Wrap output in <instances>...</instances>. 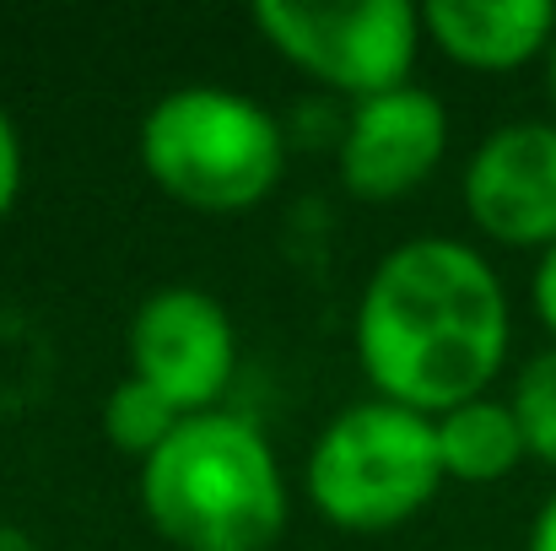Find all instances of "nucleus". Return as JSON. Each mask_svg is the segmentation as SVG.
Wrapping results in <instances>:
<instances>
[{
  "label": "nucleus",
  "mask_w": 556,
  "mask_h": 551,
  "mask_svg": "<svg viewBox=\"0 0 556 551\" xmlns=\"http://www.w3.org/2000/svg\"><path fill=\"white\" fill-rule=\"evenodd\" d=\"M421 33L438 38L443 54L476 71H514L546 54L556 33L552 0H427Z\"/></svg>",
  "instance_id": "9"
},
{
  "label": "nucleus",
  "mask_w": 556,
  "mask_h": 551,
  "mask_svg": "<svg viewBox=\"0 0 556 551\" xmlns=\"http://www.w3.org/2000/svg\"><path fill=\"white\" fill-rule=\"evenodd\" d=\"M185 422V411L168 400V395H157L147 378H119L114 389H109V405H103V427H109V438H114V449H125V454H157L163 443H168V433Z\"/></svg>",
  "instance_id": "11"
},
{
  "label": "nucleus",
  "mask_w": 556,
  "mask_h": 551,
  "mask_svg": "<svg viewBox=\"0 0 556 551\" xmlns=\"http://www.w3.org/2000/svg\"><path fill=\"white\" fill-rule=\"evenodd\" d=\"M508 405L525 433V449L556 465V347H541L535 358H525V367L514 373Z\"/></svg>",
  "instance_id": "12"
},
{
  "label": "nucleus",
  "mask_w": 556,
  "mask_h": 551,
  "mask_svg": "<svg viewBox=\"0 0 556 551\" xmlns=\"http://www.w3.org/2000/svg\"><path fill=\"white\" fill-rule=\"evenodd\" d=\"M530 292H535V314L546 320V330L556 336V243L552 249H541V265H535Z\"/></svg>",
  "instance_id": "14"
},
{
  "label": "nucleus",
  "mask_w": 556,
  "mask_h": 551,
  "mask_svg": "<svg viewBox=\"0 0 556 551\" xmlns=\"http://www.w3.org/2000/svg\"><path fill=\"white\" fill-rule=\"evenodd\" d=\"M357 358L383 400L421 416L476 400L508 358L503 276L443 233L394 243L357 303Z\"/></svg>",
  "instance_id": "1"
},
{
  "label": "nucleus",
  "mask_w": 556,
  "mask_h": 551,
  "mask_svg": "<svg viewBox=\"0 0 556 551\" xmlns=\"http://www.w3.org/2000/svg\"><path fill=\"white\" fill-rule=\"evenodd\" d=\"M465 211L503 243H556V120H508L465 163Z\"/></svg>",
  "instance_id": "7"
},
{
  "label": "nucleus",
  "mask_w": 556,
  "mask_h": 551,
  "mask_svg": "<svg viewBox=\"0 0 556 551\" xmlns=\"http://www.w3.org/2000/svg\"><path fill=\"white\" fill-rule=\"evenodd\" d=\"M147 519L185 551H270L287 530V481L265 433L238 411H194L141 460Z\"/></svg>",
  "instance_id": "2"
},
{
  "label": "nucleus",
  "mask_w": 556,
  "mask_h": 551,
  "mask_svg": "<svg viewBox=\"0 0 556 551\" xmlns=\"http://www.w3.org/2000/svg\"><path fill=\"white\" fill-rule=\"evenodd\" d=\"M432 427H438L443 476H454V481H503L530 454L525 433L514 422V405L492 400V395H476V400L432 416Z\"/></svg>",
  "instance_id": "10"
},
{
  "label": "nucleus",
  "mask_w": 556,
  "mask_h": 551,
  "mask_svg": "<svg viewBox=\"0 0 556 551\" xmlns=\"http://www.w3.org/2000/svg\"><path fill=\"white\" fill-rule=\"evenodd\" d=\"M443 481L432 416L383 395L352 400L308 449V498L341 530H394Z\"/></svg>",
  "instance_id": "4"
},
{
  "label": "nucleus",
  "mask_w": 556,
  "mask_h": 551,
  "mask_svg": "<svg viewBox=\"0 0 556 551\" xmlns=\"http://www.w3.org/2000/svg\"><path fill=\"white\" fill-rule=\"evenodd\" d=\"M525 551H556V492L541 503V514H535V525H530Z\"/></svg>",
  "instance_id": "15"
},
{
  "label": "nucleus",
  "mask_w": 556,
  "mask_h": 551,
  "mask_svg": "<svg viewBox=\"0 0 556 551\" xmlns=\"http://www.w3.org/2000/svg\"><path fill=\"white\" fill-rule=\"evenodd\" d=\"M249 16L292 65L352 98L400 87L421 43V11L410 0H357V5L254 0Z\"/></svg>",
  "instance_id": "5"
},
{
  "label": "nucleus",
  "mask_w": 556,
  "mask_h": 551,
  "mask_svg": "<svg viewBox=\"0 0 556 551\" xmlns=\"http://www.w3.org/2000/svg\"><path fill=\"white\" fill-rule=\"evenodd\" d=\"M141 163L185 205L243 211L276 189L287 136L260 98L216 82H185L147 109Z\"/></svg>",
  "instance_id": "3"
},
{
  "label": "nucleus",
  "mask_w": 556,
  "mask_h": 551,
  "mask_svg": "<svg viewBox=\"0 0 556 551\" xmlns=\"http://www.w3.org/2000/svg\"><path fill=\"white\" fill-rule=\"evenodd\" d=\"M130 373L168 395L185 416L216 411L238 367V336L227 309L205 287H157L130 314Z\"/></svg>",
  "instance_id": "6"
},
{
  "label": "nucleus",
  "mask_w": 556,
  "mask_h": 551,
  "mask_svg": "<svg viewBox=\"0 0 556 551\" xmlns=\"http://www.w3.org/2000/svg\"><path fill=\"white\" fill-rule=\"evenodd\" d=\"M16 189H22V136H16V120L5 114V103H0V216L11 211Z\"/></svg>",
  "instance_id": "13"
},
{
  "label": "nucleus",
  "mask_w": 556,
  "mask_h": 551,
  "mask_svg": "<svg viewBox=\"0 0 556 551\" xmlns=\"http://www.w3.org/2000/svg\"><path fill=\"white\" fill-rule=\"evenodd\" d=\"M546 87H552V103H556V33H552V43H546Z\"/></svg>",
  "instance_id": "17"
},
{
  "label": "nucleus",
  "mask_w": 556,
  "mask_h": 551,
  "mask_svg": "<svg viewBox=\"0 0 556 551\" xmlns=\"http://www.w3.org/2000/svg\"><path fill=\"white\" fill-rule=\"evenodd\" d=\"M0 551H43V541H38L33 530H22V525H5V519H0Z\"/></svg>",
  "instance_id": "16"
},
{
  "label": "nucleus",
  "mask_w": 556,
  "mask_h": 551,
  "mask_svg": "<svg viewBox=\"0 0 556 551\" xmlns=\"http://www.w3.org/2000/svg\"><path fill=\"white\" fill-rule=\"evenodd\" d=\"M448 147V109L432 87L400 82L389 92L357 98L341 130V179L357 195H405L421 184Z\"/></svg>",
  "instance_id": "8"
}]
</instances>
